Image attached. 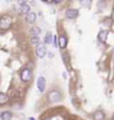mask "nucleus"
Here are the masks:
<instances>
[{
  "mask_svg": "<svg viewBox=\"0 0 114 120\" xmlns=\"http://www.w3.org/2000/svg\"><path fill=\"white\" fill-rule=\"evenodd\" d=\"M105 117H106L105 113L101 109H98V111H95L93 113V120H105Z\"/></svg>",
  "mask_w": 114,
  "mask_h": 120,
  "instance_id": "6e6552de",
  "label": "nucleus"
},
{
  "mask_svg": "<svg viewBox=\"0 0 114 120\" xmlns=\"http://www.w3.org/2000/svg\"><path fill=\"white\" fill-rule=\"evenodd\" d=\"M31 43L34 44V45H36V47H38V45L40 44V39H39V36H32V38H31Z\"/></svg>",
  "mask_w": 114,
  "mask_h": 120,
  "instance_id": "dca6fc26",
  "label": "nucleus"
},
{
  "mask_svg": "<svg viewBox=\"0 0 114 120\" xmlns=\"http://www.w3.org/2000/svg\"><path fill=\"white\" fill-rule=\"evenodd\" d=\"M59 1H62V0H54L53 3H54V4H58V3H59Z\"/></svg>",
  "mask_w": 114,
  "mask_h": 120,
  "instance_id": "6ab92c4d",
  "label": "nucleus"
},
{
  "mask_svg": "<svg viewBox=\"0 0 114 120\" xmlns=\"http://www.w3.org/2000/svg\"><path fill=\"white\" fill-rule=\"evenodd\" d=\"M66 45H67V38L65 35H61L59 39H58V47L61 48V49H65Z\"/></svg>",
  "mask_w": 114,
  "mask_h": 120,
  "instance_id": "0eeeda50",
  "label": "nucleus"
},
{
  "mask_svg": "<svg viewBox=\"0 0 114 120\" xmlns=\"http://www.w3.org/2000/svg\"><path fill=\"white\" fill-rule=\"evenodd\" d=\"M113 31H114V26H113Z\"/></svg>",
  "mask_w": 114,
  "mask_h": 120,
  "instance_id": "5701e85b",
  "label": "nucleus"
},
{
  "mask_svg": "<svg viewBox=\"0 0 114 120\" xmlns=\"http://www.w3.org/2000/svg\"><path fill=\"white\" fill-rule=\"evenodd\" d=\"M113 120H114V113H113Z\"/></svg>",
  "mask_w": 114,
  "mask_h": 120,
  "instance_id": "4be33fe9",
  "label": "nucleus"
},
{
  "mask_svg": "<svg viewBox=\"0 0 114 120\" xmlns=\"http://www.w3.org/2000/svg\"><path fill=\"white\" fill-rule=\"evenodd\" d=\"M61 99H62V94L58 90L50 91V94H48V100H50V103H58Z\"/></svg>",
  "mask_w": 114,
  "mask_h": 120,
  "instance_id": "f257e3e1",
  "label": "nucleus"
},
{
  "mask_svg": "<svg viewBox=\"0 0 114 120\" xmlns=\"http://www.w3.org/2000/svg\"><path fill=\"white\" fill-rule=\"evenodd\" d=\"M63 60H65V63L69 65V57H67V55H63Z\"/></svg>",
  "mask_w": 114,
  "mask_h": 120,
  "instance_id": "a211bd4d",
  "label": "nucleus"
},
{
  "mask_svg": "<svg viewBox=\"0 0 114 120\" xmlns=\"http://www.w3.org/2000/svg\"><path fill=\"white\" fill-rule=\"evenodd\" d=\"M0 119H1V120H11V119H12V113H11L9 111L1 112V113H0Z\"/></svg>",
  "mask_w": 114,
  "mask_h": 120,
  "instance_id": "f8f14e48",
  "label": "nucleus"
},
{
  "mask_svg": "<svg viewBox=\"0 0 114 120\" xmlns=\"http://www.w3.org/2000/svg\"><path fill=\"white\" fill-rule=\"evenodd\" d=\"M9 101V96L4 92H0V105H4Z\"/></svg>",
  "mask_w": 114,
  "mask_h": 120,
  "instance_id": "9d476101",
  "label": "nucleus"
},
{
  "mask_svg": "<svg viewBox=\"0 0 114 120\" xmlns=\"http://www.w3.org/2000/svg\"><path fill=\"white\" fill-rule=\"evenodd\" d=\"M30 120H35V119H34V117H31V119H30Z\"/></svg>",
  "mask_w": 114,
  "mask_h": 120,
  "instance_id": "412c9836",
  "label": "nucleus"
},
{
  "mask_svg": "<svg viewBox=\"0 0 114 120\" xmlns=\"http://www.w3.org/2000/svg\"><path fill=\"white\" fill-rule=\"evenodd\" d=\"M20 77H22L23 82H30L31 77H32V71H31V68H23L22 73H20Z\"/></svg>",
  "mask_w": 114,
  "mask_h": 120,
  "instance_id": "f03ea898",
  "label": "nucleus"
},
{
  "mask_svg": "<svg viewBox=\"0 0 114 120\" xmlns=\"http://www.w3.org/2000/svg\"><path fill=\"white\" fill-rule=\"evenodd\" d=\"M46 53H47V49H46V45L44 44H39L38 47H36V55H38V57H44L46 56Z\"/></svg>",
  "mask_w": 114,
  "mask_h": 120,
  "instance_id": "20e7f679",
  "label": "nucleus"
},
{
  "mask_svg": "<svg viewBox=\"0 0 114 120\" xmlns=\"http://www.w3.org/2000/svg\"><path fill=\"white\" fill-rule=\"evenodd\" d=\"M26 20L28 23H35L36 20V13L35 12H30L28 15H26Z\"/></svg>",
  "mask_w": 114,
  "mask_h": 120,
  "instance_id": "ddd939ff",
  "label": "nucleus"
},
{
  "mask_svg": "<svg viewBox=\"0 0 114 120\" xmlns=\"http://www.w3.org/2000/svg\"><path fill=\"white\" fill-rule=\"evenodd\" d=\"M78 15H79L78 9L70 8V9H67V11H66V17H67V19H71V20H73V19H77Z\"/></svg>",
  "mask_w": 114,
  "mask_h": 120,
  "instance_id": "423d86ee",
  "label": "nucleus"
},
{
  "mask_svg": "<svg viewBox=\"0 0 114 120\" xmlns=\"http://www.w3.org/2000/svg\"><path fill=\"white\" fill-rule=\"evenodd\" d=\"M40 32H42V30H40L39 27H32L31 28V35L32 36H39Z\"/></svg>",
  "mask_w": 114,
  "mask_h": 120,
  "instance_id": "4468645a",
  "label": "nucleus"
},
{
  "mask_svg": "<svg viewBox=\"0 0 114 120\" xmlns=\"http://www.w3.org/2000/svg\"><path fill=\"white\" fill-rule=\"evenodd\" d=\"M7 1H11V0H7Z\"/></svg>",
  "mask_w": 114,
  "mask_h": 120,
  "instance_id": "b1692460",
  "label": "nucleus"
},
{
  "mask_svg": "<svg viewBox=\"0 0 114 120\" xmlns=\"http://www.w3.org/2000/svg\"><path fill=\"white\" fill-rule=\"evenodd\" d=\"M90 3H91V0H81V4L83 7H90Z\"/></svg>",
  "mask_w": 114,
  "mask_h": 120,
  "instance_id": "f3484780",
  "label": "nucleus"
},
{
  "mask_svg": "<svg viewBox=\"0 0 114 120\" xmlns=\"http://www.w3.org/2000/svg\"><path fill=\"white\" fill-rule=\"evenodd\" d=\"M11 27V20L7 16H1L0 17V30H8Z\"/></svg>",
  "mask_w": 114,
  "mask_h": 120,
  "instance_id": "7ed1b4c3",
  "label": "nucleus"
},
{
  "mask_svg": "<svg viewBox=\"0 0 114 120\" xmlns=\"http://www.w3.org/2000/svg\"><path fill=\"white\" fill-rule=\"evenodd\" d=\"M111 19H114V9H113V15H111Z\"/></svg>",
  "mask_w": 114,
  "mask_h": 120,
  "instance_id": "aec40b11",
  "label": "nucleus"
},
{
  "mask_svg": "<svg viewBox=\"0 0 114 120\" xmlns=\"http://www.w3.org/2000/svg\"><path fill=\"white\" fill-rule=\"evenodd\" d=\"M46 120H50V119H46Z\"/></svg>",
  "mask_w": 114,
  "mask_h": 120,
  "instance_id": "393cba45",
  "label": "nucleus"
},
{
  "mask_svg": "<svg viewBox=\"0 0 114 120\" xmlns=\"http://www.w3.org/2000/svg\"><path fill=\"white\" fill-rule=\"evenodd\" d=\"M38 90L40 91V92H43L44 90H46V80H44V77L43 76H40L39 79H38Z\"/></svg>",
  "mask_w": 114,
  "mask_h": 120,
  "instance_id": "1a4fd4ad",
  "label": "nucleus"
},
{
  "mask_svg": "<svg viewBox=\"0 0 114 120\" xmlns=\"http://www.w3.org/2000/svg\"><path fill=\"white\" fill-rule=\"evenodd\" d=\"M53 40H54V38H53V35L51 34H47L46 35V38H44V44H51L53 43Z\"/></svg>",
  "mask_w": 114,
  "mask_h": 120,
  "instance_id": "2eb2a0df",
  "label": "nucleus"
},
{
  "mask_svg": "<svg viewBox=\"0 0 114 120\" xmlns=\"http://www.w3.org/2000/svg\"><path fill=\"white\" fill-rule=\"evenodd\" d=\"M106 38H107V31H105V30L99 31V34H98V40H99L101 43H106Z\"/></svg>",
  "mask_w": 114,
  "mask_h": 120,
  "instance_id": "9b49d317",
  "label": "nucleus"
},
{
  "mask_svg": "<svg viewBox=\"0 0 114 120\" xmlns=\"http://www.w3.org/2000/svg\"><path fill=\"white\" fill-rule=\"evenodd\" d=\"M18 9H19V12L23 13V15H28V13L31 12L30 5L27 4V3H20V5L18 7Z\"/></svg>",
  "mask_w": 114,
  "mask_h": 120,
  "instance_id": "39448f33",
  "label": "nucleus"
}]
</instances>
